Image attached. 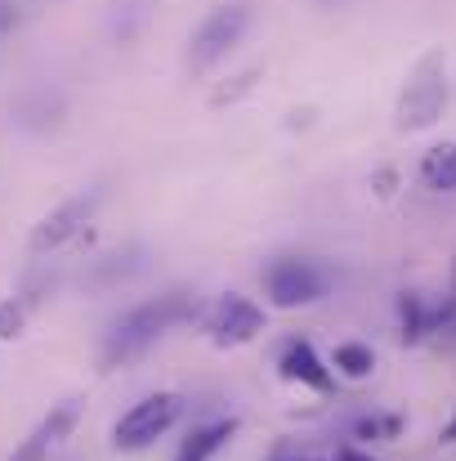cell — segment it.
Wrapping results in <instances>:
<instances>
[{
  "instance_id": "5bb4252c",
  "label": "cell",
  "mask_w": 456,
  "mask_h": 461,
  "mask_svg": "<svg viewBox=\"0 0 456 461\" xmlns=\"http://www.w3.org/2000/svg\"><path fill=\"white\" fill-rule=\"evenodd\" d=\"M403 426H407L403 412H371V417H358L353 421V439H362V444H389V439L403 435Z\"/></svg>"
},
{
  "instance_id": "9a60e30c",
  "label": "cell",
  "mask_w": 456,
  "mask_h": 461,
  "mask_svg": "<svg viewBox=\"0 0 456 461\" xmlns=\"http://www.w3.org/2000/svg\"><path fill=\"white\" fill-rule=\"evenodd\" d=\"M260 77H264V68H260V63H251V68L233 72L224 86H215V90H210V108H233V104H242V99L260 86Z\"/></svg>"
},
{
  "instance_id": "277c9868",
  "label": "cell",
  "mask_w": 456,
  "mask_h": 461,
  "mask_svg": "<svg viewBox=\"0 0 456 461\" xmlns=\"http://www.w3.org/2000/svg\"><path fill=\"white\" fill-rule=\"evenodd\" d=\"M251 5L246 0H228V5H219V9H210L201 23H197V32L188 36V72L192 77H201V72H210L215 63H224L237 45H242V36L251 32Z\"/></svg>"
},
{
  "instance_id": "7a4b0ae2",
  "label": "cell",
  "mask_w": 456,
  "mask_h": 461,
  "mask_svg": "<svg viewBox=\"0 0 456 461\" xmlns=\"http://www.w3.org/2000/svg\"><path fill=\"white\" fill-rule=\"evenodd\" d=\"M183 412H188V399H183L179 390H152L144 399H135V403L112 421L108 444H112V453H126V457L148 453V448H156V439H165V435L183 421Z\"/></svg>"
},
{
  "instance_id": "30bf717a",
  "label": "cell",
  "mask_w": 456,
  "mask_h": 461,
  "mask_svg": "<svg viewBox=\"0 0 456 461\" xmlns=\"http://www.w3.org/2000/svg\"><path fill=\"white\" fill-rule=\"evenodd\" d=\"M331 372L344 376V381H371L376 376V349L367 340H340L331 354H326Z\"/></svg>"
},
{
  "instance_id": "d6986e66",
  "label": "cell",
  "mask_w": 456,
  "mask_h": 461,
  "mask_svg": "<svg viewBox=\"0 0 456 461\" xmlns=\"http://www.w3.org/2000/svg\"><path fill=\"white\" fill-rule=\"evenodd\" d=\"M335 461H371V457H367L362 448H353V444H344V448L335 453Z\"/></svg>"
},
{
  "instance_id": "8fae6325",
  "label": "cell",
  "mask_w": 456,
  "mask_h": 461,
  "mask_svg": "<svg viewBox=\"0 0 456 461\" xmlns=\"http://www.w3.org/2000/svg\"><path fill=\"white\" fill-rule=\"evenodd\" d=\"M81 417H85V399H81V394H72V399H58V403H49V412L40 417L36 435H40V439H49V444L58 448V444H67V439L76 435Z\"/></svg>"
},
{
  "instance_id": "7c38bea8",
  "label": "cell",
  "mask_w": 456,
  "mask_h": 461,
  "mask_svg": "<svg viewBox=\"0 0 456 461\" xmlns=\"http://www.w3.org/2000/svg\"><path fill=\"white\" fill-rule=\"evenodd\" d=\"M430 336V301L421 292H398V340L421 345Z\"/></svg>"
},
{
  "instance_id": "ac0fdd59",
  "label": "cell",
  "mask_w": 456,
  "mask_h": 461,
  "mask_svg": "<svg viewBox=\"0 0 456 461\" xmlns=\"http://www.w3.org/2000/svg\"><path fill=\"white\" fill-rule=\"evenodd\" d=\"M371 188H376V197H394V188H398V170H394V166H380V170L371 175Z\"/></svg>"
},
{
  "instance_id": "ba28073f",
  "label": "cell",
  "mask_w": 456,
  "mask_h": 461,
  "mask_svg": "<svg viewBox=\"0 0 456 461\" xmlns=\"http://www.w3.org/2000/svg\"><path fill=\"white\" fill-rule=\"evenodd\" d=\"M273 367H278V376L287 385H300V390H313V394H331L335 390V372H331V363L317 354V345L308 336H287L278 345Z\"/></svg>"
},
{
  "instance_id": "4fadbf2b",
  "label": "cell",
  "mask_w": 456,
  "mask_h": 461,
  "mask_svg": "<svg viewBox=\"0 0 456 461\" xmlns=\"http://www.w3.org/2000/svg\"><path fill=\"white\" fill-rule=\"evenodd\" d=\"M421 179L434 193H456V140L434 144L430 153L421 157Z\"/></svg>"
},
{
  "instance_id": "44dd1931",
  "label": "cell",
  "mask_w": 456,
  "mask_h": 461,
  "mask_svg": "<svg viewBox=\"0 0 456 461\" xmlns=\"http://www.w3.org/2000/svg\"><path fill=\"white\" fill-rule=\"evenodd\" d=\"M291 461H331V457H313V453H304V457H291Z\"/></svg>"
},
{
  "instance_id": "ffe728a7",
  "label": "cell",
  "mask_w": 456,
  "mask_h": 461,
  "mask_svg": "<svg viewBox=\"0 0 456 461\" xmlns=\"http://www.w3.org/2000/svg\"><path fill=\"white\" fill-rule=\"evenodd\" d=\"M439 444H456V412H452V421L443 426V435H439Z\"/></svg>"
},
{
  "instance_id": "e0dca14e",
  "label": "cell",
  "mask_w": 456,
  "mask_h": 461,
  "mask_svg": "<svg viewBox=\"0 0 456 461\" xmlns=\"http://www.w3.org/2000/svg\"><path fill=\"white\" fill-rule=\"evenodd\" d=\"M49 457H54V444H49V439H40V435L31 430V435H27V439H22V444H18L4 461H49Z\"/></svg>"
},
{
  "instance_id": "9c48e42d",
  "label": "cell",
  "mask_w": 456,
  "mask_h": 461,
  "mask_svg": "<svg viewBox=\"0 0 456 461\" xmlns=\"http://www.w3.org/2000/svg\"><path fill=\"white\" fill-rule=\"evenodd\" d=\"M237 430H242L237 417H210V421H197V426H188V435L179 439L174 461H215L233 439H237Z\"/></svg>"
},
{
  "instance_id": "2e32d148",
  "label": "cell",
  "mask_w": 456,
  "mask_h": 461,
  "mask_svg": "<svg viewBox=\"0 0 456 461\" xmlns=\"http://www.w3.org/2000/svg\"><path fill=\"white\" fill-rule=\"evenodd\" d=\"M27 331V301L22 296H0V345H13Z\"/></svg>"
},
{
  "instance_id": "6da1fadb",
  "label": "cell",
  "mask_w": 456,
  "mask_h": 461,
  "mask_svg": "<svg viewBox=\"0 0 456 461\" xmlns=\"http://www.w3.org/2000/svg\"><path fill=\"white\" fill-rule=\"evenodd\" d=\"M206 318V301L174 287V292H161L152 301L130 305L108 331H103V345H99V372H117V367H130L148 354L156 340H165L174 327H188V322H201Z\"/></svg>"
},
{
  "instance_id": "3957f363",
  "label": "cell",
  "mask_w": 456,
  "mask_h": 461,
  "mask_svg": "<svg viewBox=\"0 0 456 461\" xmlns=\"http://www.w3.org/2000/svg\"><path fill=\"white\" fill-rule=\"evenodd\" d=\"M331 269L322 260H308V256H278L264 274H260V287H264V309H308L317 301L331 296Z\"/></svg>"
},
{
  "instance_id": "5b68a950",
  "label": "cell",
  "mask_w": 456,
  "mask_h": 461,
  "mask_svg": "<svg viewBox=\"0 0 456 461\" xmlns=\"http://www.w3.org/2000/svg\"><path fill=\"white\" fill-rule=\"evenodd\" d=\"M443 108H448L443 54H425V59L412 68V77H407V86H403V95H398L394 126L407 131V135H412V131H430V126H439Z\"/></svg>"
},
{
  "instance_id": "52a82bcc",
  "label": "cell",
  "mask_w": 456,
  "mask_h": 461,
  "mask_svg": "<svg viewBox=\"0 0 456 461\" xmlns=\"http://www.w3.org/2000/svg\"><path fill=\"white\" fill-rule=\"evenodd\" d=\"M99 202H103V188H90V193H72V197H63L54 211H45V215L31 224V233H27V251H31V256H49V251L67 247L72 238H81L85 224L94 220Z\"/></svg>"
},
{
  "instance_id": "8992f818",
  "label": "cell",
  "mask_w": 456,
  "mask_h": 461,
  "mask_svg": "<svg viewBox=\"0 0 456 461\" xmlns=\"http://www.w3.org/2000/svg\"><path fill=\"white\" fill-rule=\"evenodd\" d=\"M201 331L215 349H242V345H251L269 331V309L251 296H242V292H224L206 305Z\"/></svg>"
}]
</instances>
